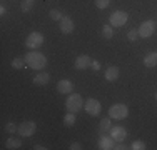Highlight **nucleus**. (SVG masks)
<instances>
[{
	"instance_id": "1",
	"label": "nucleus",
	"mask_w": 157,
	"mask_h": 150,
	"mask_svg": "<svg viewBox=\"0 0 157 150\" xmlns=\"http://www.w3.org/2000/svg\"><path fill=\"white\" fill-rule=\"evenodd\" d=\"M25 62H27V67H30L33 70H42L47 65V57L40 54L39 50H32L25 55Z\"/></svg>"
},
{
	"instance_id": "2",
	"label": "nucleus",
	"mask_w": 157,
	"mask_h": 150,
	"mask_svg": "<svg viewBox=\"0 0 157 150\" xmlns=\"http://www.w3.org/2000/svg\"><path fill=\"white\" fill-rule=\"evenodd\" d=\"M84 103L85 102H84L80 93H69V97L65 100V108H67V112L77 114V112H80L84 108Z\"/></svg>"
},
{
	"instance_id": "3",
	"label": "nucleus",
	"mask_w": 157,
	"mask_h": 150,
	"mask_svg": "<svg viewBox=\"0 0 157 150\" xmlns=\"http://www.w3.org/2000/svg\"><path fill=\"white\" fill-rule=\"evenodd\" d=\"M109 117L114 120H124L129 117V107L125 103H114L109 108Z\"/></svg>"
},
{
	"instance_id": "4",
	"label": "nucleus",
	"mask_w": 157,
	"mask_h": 150,
	"mask_svg": "<svg viewBox=\"0 0 157 150\" xmlns=\"http://www.w3.org/2000/svg\"><path fill=\"white\" fill-rule=\"evenodd\" d=\"M127 20H129V13L124 12V10H115V12L110 13V25L112 27H124L127 24Z\"/></svg>"
},
{
	"instance_id": "5",
	"label": "nucleus",
	"mask_w": 157,
	"mask_h": 150,
	"mask_svg": "<svg viewBox=\"0 0 157 150\" xmlns=\"http://www.w3.org/2000/svg\"><path fill=\"white\" fill-rule=\"evenodd\" d=\"M84 110L87 112L90 117H97V115H100V112H102V103L97 99H87L84 103Z\"/></svg>"
},
{
	"instance_id": "6",
	"label": "nucleus",
	"mask_w": 157,
	"mask_h": 150,
	"mask_svg": "<svg viewBox=\"0 0 157 150\" xmlns=\"http://www.w3.org/2000/svg\"><path fill=\"white\" fill-rule=\"evenodd\" d=\"M155 22L154 20H145L142 22V24L139 25V28H137V32H139V37H142V39H149V37L154 35L155 32Z\"/></svg>"
},
{
	"instance_id": "7",
	"label": "nucleus",
	"mask_w": 157,
	"mask_h": 150,
	"mask_svg": "<svg viewBox=\"0 0 157 150\" xmlns=\"http://www.w3.org/2000/svg\"><path fill=\"white\" fill-rule=\"evenodd\" d=\"M37 130V123L32 122V120H24V122L18 125V135L20 137H32Z\"/></svg>"
},
{
	"instance_id": "8",
	"label": "nucleus",
	"mask_w": 157,
	"mask_h": 150,
	"mask_svg": "<svg viewBox=\"0 0 157 150\" xmlns=\"http://www.w3.org/2000/svg\"><path fill=\"white\" fill-rule=\"evenodd\" d=\"M42 43H44V35L40 32H32L25 40V47L30 48V50H37Z\"/></svg>"
},
{
	"instance_id": "9",
	"label": "nucleus",
	"mask_w": 157,
	"mask_h": 150,
	"mask_svg": "<svg viewBox=\"0 0 157 150\" xmlns=\"http://www.w3.org/2000/svg\"><path fill=\"white\" fill-rule=\"evenodd\" d=\"M109 133H110V137L114 138L115 142H124V140H125V137H127V130L124 129V127H121V125L110 127Z\"/></svg>"
},
{
	"instance_id": "10",
	"label": "nucleus",
	"mask_w": 157,
	"mask_h": 150,
	"mask_svg": "<svg viewBox=\"0 0 157 150\" xmlns=\"http://www.w3.org/2000/svg\"><path fill=\"white\" fill-rule=\"evenodd\" d=\"M74 20L69 17V15H63L62 20H60V32L63 33V35H69V33L74 32Z\"/></svg>"
},
{
	"instance_id": "11",
	"label": "nucleus",
	"mask_w": 157,
	"mask_h": 150,
	"mask_svg": "<svg viewBox=\"0 0 157 150\" xmlns=\"http://www.w3.org/2000/svg\"><path fill=\"white\" fill-rule=\"evenodd\" d=\"M57 90H59V93H62V95H69V93L74 92V84L70 80H67V78H62V80H59V84H57Z\"/></svg>"
},
{
	"instance_id": "12",
	"label": "nucleus",
	"mask_w": 157,
	"mask_h": 150,
	"mask_svg": "<svg viewBox=\"0 0 157 150\" xmlns=\"http://www.w3.org/2000/svg\"><path fill=\"white\" fill-rule=\"evenodd\" d=\"M74 65H75L77 70H85L92 65V58L89 55H78L75 58V62H74Z\"/></svg>"
},
{
	"instance_id": "13",
	"label": "nucleus",
	"mask_w": 157,
	"mask_h": 150,
	"mask_svg": "<svg viewBox=\"0 0 157 150\" xmlns=\"http://www.w3.org/2000/svg\"><path fill=\"white\" fill-rule=\"evenodd\" d=\"M32 82H33V85H37V87H44V85H47L48 82H50V73L48 72H40L32 78Z\"/></svg>"
},
{
	"instance_id": "14",
	"label": "nucleus",
	"mask_w": 157,
	"mask_h": 150,
	"mask_svg": "<svg viewBox=\"0 0 157 150\" xmlns=\"http://www.w3.org/2000/svg\"><path fill=\"white\" fill-rule=\"evenodd\" d=\"M115 145V140L110 137H105V135H100V140H99V148L100 150H112Z\"/></svg>"
},
{
	"instance_id": "15",
	"label": "nucleus",
	"mask_w": 157,
	"mask_h": 150,
	"mask_svg": "<svg viewBox=\"0 0 157 150\" xmlns=\"http://www.w3.org/2000/svg\"><path fill=\"white\" fill-rule=\"evenodd\" d=\"M119 67H115V65H110V67H107V70H105V73H104V77H105V80L107 82H115L119 78Z\"/></svg>"
},
{
	"instance_id": "16",
	"label": "nucleus",
	"mask_w": 157,
	"mask_h": 150,
	"mask_svg": "<svg viewBox=\"0 0 157 150\" xmlns=\"http://www.w3.org/2000/svg\"><path fill=\"white\" fill-rule=\"evenodd\" d=\"M144 65L152 69V67H157V52H149L144 57Z\"/></svg>"
},
{
	"instance_id": "17",
	"label": "nucleus",
	"mask_w": 157,
	"mask_h": 150,
	"mask_svg": "<svg viewBox=\"0 0 157 150\" xmlns=\"http://www.w3.org/2000/svg\"><path fill=\"white\" fill-rule=\"evenodd\" d=\"M110 117H104L102 120H100V123H99V133L100 135H104V133H109V130H110Z\"/></svg>"
},
{
	"instance_id": "18",
	"label": "nucleus",
	"mask_w": 157,
	"mask_h": 150,
	"mask_svg": "<svg viewBox=\"0 0 157 150\" xmlns=\"http://www.w3.org/2000/svg\"><path fill=\"white\" fill-rule=\"evenodd\" d=\"M5 147L15 150V148H18V147H22V140H20L18 137H12V135H10V137L7 138V142H5Z\"/></svg>"
},
{
	"instance_id": "19",
	"label": "nucleus",
	"mask_w": 157,
	"mask_h": 150,
	"mask_svg": "<svg viewBox=\"0 0 157 150\" xmlns=\"http://www.w3.org/2000/svg\"><path fill=\"white\" fill-rule=\"evenodd\" d=\"M27 65V62H25V57H15L12 60V67L15 70H22L24 67Z\"/></svg>"
},
{
	"instance_id": "20",
	"label": "nucleus",
	"mask_w": 157,
	"mask_h": 150,
	"mask_svg": "<svg viewBox=\"0 0 157 150\" xmlns=\"http://www.w3.org/2000/svg\"><path fill=\"white\" fill-rule=\"evenodd\" d=\"M75 114H72V112H67V115L63 117V125L65 127H72V125H75Z\"/></svg>"
},
{
	"instance_id": "21",
	"label": "nucleus",
	"mask_w": 157,
	"mask_h": 150,
	"mask_svg": "<svg viewBox=\"0 0 157 150\" xmlns=\"http://www.w3.org/2000/svg\"><path fill=\"white\" fill-rule=\"evenodd\" d=\"M102 35H104V39H112L114 37V27L112 25H104Z\"/></svg>"
},
{
	"instance_id": "22",
	"label": "nucleus",
	"mask_w": 157,
	"mask_h": 150,
	"mask_svg": "<svg viewBox=\"0 0 157 150\" xmlns=\"http://www.w3.org/2000/svg\"><path fill=\"white\" fill-rule=\"evenodd\" d=\"M33 3H35V0H24L20 5L22 12H30V10L33 9Z\"/></svg>"
},
{
	"instance_id": "23",
	"label": "nucleus",
	"mask_w": 157,
	"mask_h": 150,
	"mask_svg": "<svg viewBox=\"0 0 157 150\" xmlns=\"http://www.w3.org/2000/svg\"><path fill=\"white\" fill-rule=\"evenodd\" d=\"M48 15H50L52 20H59V22H60L62 17H63V13L60 12V10H57V9H52L50 12H48Z\"/></svg>"
},
{
	"instance_id": "24",
	"label": "nucleus",
	"mask_w": 157,
	"mask_h": 150,
	"mask_svg": "<svg viewBox=\"0 0 157 150\" xmlns=\"http://www.w3.org/2000/svg\"><path fill=\"white\" fill-rule=\"evenodd\" d=\"M130 148H132V150H145L144 140H134L132 144H130Z\"/></svg>"
},
{
	"instance_id": "25",
	"label": "nucleus",
	"mask_w": 157,
	"mask_h": 150,
	"mask_svg": "<svg viewBox=\"0 0 157 150\" xmlns=\"http://www.w3.org/2000/svg\"><path fill=\"white\" fill-rule=\"evenodd\" d=\"M5 132L10 133V135H12V133H17V132H18V125H15V123H12V122H9V123L5 125Z\"/></svg>"
},
{
	"instance_id": "26",
	"label": "nucleus",
	"mask_w": 157,
	"mask_h": 150,
	"mask_svg": "<svg viewBox=\"0 0 157 150\" xmlns=\"http://www.w3.org/2000/svg\"><path fill=\"white\" fill-rule=\"evenodd\" d=\"M109 3H110V0H95V7H97V9H100V10L107 9Z\"/></svg>"
},
{
	"instance_id": "27",
	"label": "nucleus",
	"mask_w": 157,
	"mask_h": 150,
	"mask_svg": "<svg viewBox=\"0 0 157 150\" xmlns=\"http://www.w3.org/2000/svg\"><path fill=\"white\" fill-rule=\"evenodd\" d=\"M137 37H139V32H137V30H130V32L127 33V39H129L130 42H136Z\"/></svg>"
},
{
	"instance_id": "28",
	"label": "nucleus",
	"mask_w": 157,
	"mask_h": 150,
	"mask_svg": "<svg viewBox=\"0 0 157 150\" xmlns=\"http://www.w3.org/2000/svg\"><path fill=\"white\" fill-rule=\"evenodd\" d=\"M114 148H115V150H125V148H129V147H127V145H124L122 142H115Z\"/></svg>"
},
{
	"instance_id": "29",
	"label": "nucleus",
	"mask_w": 157,
	"mask_h": 150,
	"mask_svg": "<svg viewBox=\"0 0 157 150\" xmlns=\"http://www.w3.org/2000/svg\"><path fill=\"white\" fill-rule=\"evenodd\" d=\"M69 148H70V150H82V145L78 144V142H72Z\"/></svg>"
},
{
	"instance_id": "30",
	"label": "nucleus",
	"mask_w": 157,
	"mask_h": 150,
	"mask_svg": "<svg viewBox=\"0 0 157 150\" xmlns=\"http://www.w3.org/2000/svg\"><path fill=\"white\" fill-rule=\"evenodd\" d=\"M92 70H94V72H99V70H100V63L99 62H97V60H92Z\"/></svg>"
},
{
	"instance_id": "31",
	"label": "nucleus",
	"mask_w": 157,
	"mask_h": 150,
	"mask_svg": "<svg viewBox=\"0 0 157 150\" xmlns=\"http://www.w3.org/2000/svg\"><path fill=\"white\" fill-rule=\"evenodd\" d=\"M5 13H7V9H5V7L2 5V7H0V15H2V17H3V15H5Z\"/></svg>"
},
{
	"instance_id": "32",
	"label": "nucleus",
	"mask_w": 157,
	"mask_h": 150,
	"mask_svg": "<svg viewBox=\"0 0 157 150\" xmlns=\"http://www.w3.org/2000/svg\"><path fill=\"white\" fill-rule=\"evenodd\" d=\"M33 148H35V150H45L47 147H44V145H35Z\"/></svg>"
},
{
	"instance_id": "33",
	"label": "nucleus",
	"mask_w": 157,
	"mask_h": 150,
	"mask_svg": "<svg viewBox=\"0 0 157 150\" xmlns=\"http://www.w3.org/2000/svg\"><path fill=\"white\" fill-rule=\"evenodd\" d=\"M155 100H157V93H155Z\"/></svg>"
}]
</instances>
